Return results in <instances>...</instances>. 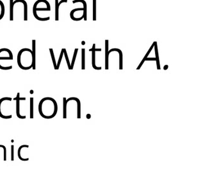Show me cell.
<instances>
[{"instance_id": "6da1fadb", "label": "cell", "mask_w": 214, "mask_h": 182, "mask_svg": "<svg viewBox=\"0 0 214 182\" xmlns=\"http://www.w3.org/2000/svg\"><path fill=\"white\" fill-rule=\"evenodd\" d=\"M58 111L57 101L51 97H45L41 100L39 104V112L40 115L46 119L54 118Z\"/></svg>"}, {"instance_id": "7a4b0ae2", "label": "cell", "mask_w": 214, "mask_h": 182, "mask_svg": "<svg viewBox=\"0 0 214 182\" xmlns=\"http://www.w3.org/2000/svg\"><path fill=\"white\" fill-rule=\"evenodd\" d=\"M17 65L21 69L28 70L33 66L32 50L30 48H22L18 52L17 56Z\"/></svg>"}, {"instance_id": "3957f363", "label": "cell", "mask_w": 214, "mask_h": 182, "mask_svg": "<svg viewBox=\"0 0 214 182\" xmlns=\"http://www.w3.org/2000/svg\"><path fill=\"white\" fill-rule=\"evenodd\" d=\"M32 11L35 19L39 21V17L41 13L51 11L50 4L47 0H37L33 5Z\"/></svg>"}, {"instance_id": "277c9868", "label": "cell", "mask_w": 214, "mask_h": 182, "mask_svg": "<svg viewBox=\"0 0 214 182\" xmlns=\"http://www.w3.org/2000/svg\"><path fill=\"white\" fill-rule=\"evenodd\" d=\"M13 53L11 50L8 48L0 49V67L4 61H13Z\"/></svg>"}, {"instance_id": "5b68a950", "label": "cell", "mask_w": 214, "mask_h": 182, "mask_svg": "<svg viewBox=\"0 0 214 182\" xmlns=\"http://www.w3.org/2000/svg\"><path fill=\"white\" fill-rule=\"evenodd\" d=\"M20 93H18L16 98H14L15 101H16V115H17V116L19 118V119H25L26 116L25 115H21L20 114V101H21V100L22 101H26V98L25 97L21 98V97H20Z\"/></svg>"}, {"instance_id": "8992f818", "label": "cell", "mask_w": 214, "mask_h": 182, "mask_svg": "<svg viewBox=\"0 0 214 182\" xmlns=\"http://www.w3.org/2000/svg\"><path fill=\"white\" fill-rule=\"evenodd\" d=\"M68 0H61L59 2V0H55V21H58L59 20V8L60 6L64 3H68Z\"/></svg>"}, {"instance_id": "52a82bcc", "label": "cell", "mask_w": 214, "mask_h": 182, "mask_svg": "<svg viewBox=\"0 0 214 182\" xmlns=\"http://www.w3.org/2000/svg\"><path fill=\"white\" fill-rule=\"evenodd\" d=\"M96 44H93V46H92V48L90 49L89 51L92 52V67L94 68V69L95 70H101V67H97L96 66V61H95V57H96Z\"/></svg>"}, {"instance_id": "ba28073f", "label": "cell", "mask_w": 214, "mask_h": 182, "mask_svg": "<svg viewBox=\"0 0 214 182\" xmlns=\"http://www.w3.org/2000/svg\"><path fill=\"white\" fill-rule=\"evenodd\" d=\"M81 3L83 5V19H84L85 21H87V3L85 1V0H74V1H72V3Z\"/></svg>"}, {"instance_id": "9c48e42d", "label": "cell", "mask_w": 214, "mask_h": 182, "mask_svg": "<svg viewBox=\"0 0 214 182\" xmlns=\"http://www.w3.org/2000/svg\"><path fill=\"white\" fill-rule=\"evenodd\" d=\"M32 57H33V66L32 69L35 70L36 65V41H32Z\"/></svg>"}, {"instance_id": "30bf717a", "label": "cell", "mask_w": 214, "mask_h": 182, "mask_svg": "<svg viewBox=\"0 0 214 182\" xmlns=\"http://www.w3.org/2000/svg\"><path fill=\"white\" fill-rule=\"evenodd\" d=\"M117 52L119 53V69L122 70L123 69V53L121 50H119V48H112L110 50H108V53H111V52Z\"/></svg>"}, {"instance_id": "8fae6325", "label": "cell", "mask_w": 214, "mask_h": 182, "mask_svg": "<svg viewBox=\"0 0 214 182\" xmlns=\"http://www.w3.org/2000/svg\"><path fill=\"white\" fill-rule=\"evenodd\" d=\"M72 100H74V101H76L77 104H78V115H77V118L78 119H80L81 118V104H80V101L79 98H76V97H71L69 98H68L67 100L68 102L70 101H72Z\"/></svg>"}, {"instance_id": "7c38bea8", "label": "cell", "mask_w": 214, "mask_h": 182, "mask_svg": "<svg viewBox=\"0 0 214 182\" xmlns=\"http://www.w3.org/2000/svg\"><path fill=\"white\" fill-rule=\"evenodd\" d=\"M154 48L155 50V55H156V65H157V69L160 70V61H159V51H158V48H157V43L155 41L154 43Z\"/></svg>"}, {"instance_id": "4fadbf2b", "label": "cell", "mask_w": 214, "mask_h": 182, "mask_svg": "<svg viewBox=\"0 0 214 182\" xmlns=\"http://www.w3.org/2000/svg\"><path fill=\"white\" fill-rule=\"evenodd\" d=\"M108 40L105 41V69L108 70Z\"/></svg>"}, {"instance_id": "5bb4252c", "label": "cell", "mask_w": 214, "mask_h": 182, "mask_svg": "<svg viewBox=\"0 0 214 182\" xmlns=\"http://www.w3.org/2000/svg\"><path fill=\"white\" fill-rule=\"evenodd\" d=\"M5 13V5L2 0H0V20H2Z\"/></svg>"}, {"instance_id": "9a60e30c", "label": "cell", "mask_w": 214, "mask_h": 182, "mask_svg": "<svg viewBox=\"0 0 214 182\" xmlns=\"http://www.w3.org/2000/svg\"><path fill=\"white\" fill-rule=\"evenodd\" d=\"M63 119H66L67 118V104H68V101H67V99L66 98H63Z\"/></svg>"}, {"instance_id": "2e32d148", "label": "cell", "mask_w": 214, "mask_h": 182, "mask_svg": "<svg viewBox=\"0 0 214 182\" xmlns=\"http://www.w3.org/2000/svg\"><path fill=\"white\" fill-rule=\"evenodd\" d=\"M153 47H154V43H153V44L151 45V48H150V49H149V50H148V52H147V53H146V55L145 56V57H144V59H143V60L141 61V62L140 63V65H138V68H137V70H140V68H141V66H142V65H143V64H144V62H145V59H146V57H147V56H148V55H149V54H150V53L151 52V50H152V49L153 48Z\"/></svg>"}, {"instance_id": "e0dca14e", "label": "cell", "mask_w": 214, "mask_h": 182, "mask_svg": "<svg viewBox=\"0 0 214 182\" xmlns=\"http://www.w3.org/2000/svg\"><path fill=\"white\" fill-rule=\"evenodd\" d=\"M85 49H81V69L85 70Z\"/></svg>"}, {"instance_id": "ac0fdd59", "label": "cell", "mask_w": 214, "mask_h": 182, "mask_svg": "<svg viewBox=\"0 0 214 182\" xmlns=\"http://www.w3.org/2000/svg\"><path fill=\"white\" fill-rule=\"evenodd\" d=\"M50 54H51V57L52 59V61H53V65L54 66L55 70H57V62H56L55 60V54H54V52L53 48H50Z\"/></svg>"}, {"instance_id": "d6986e66", "label": "cell", "mask_w": 214, "mask_h": 182, "mask_svg": "<svg viewBox=\"0 0 214 182\" xmlns=\"http://www.w3.org/2000/svg\"><path fill=\"white\" fill-rule=\"evenodd\" d=\"M78 52V48H76L75 50H74V54H73L72 62L71 63V70H72L73 68H74V62H75V60H76V57L77 56Z\"/></svg>"}, {"instance_id": "ffe728a7", "label": "cell", "mask_w": 214, "mask_h": 182, "mask_svg": "<svg viewBox=\"0 0 214 182\" xmlns=\"http://www.w3.org/2000/svg\"><path fill=\"white\" fill-rule=\"evenodd\" d=\"M93 20H96V0H93Z\"/></svg>"}, {"instance_id": "44dd1931", "label": "cell", "mask_w": 214, "mask_h": 182, "mask_svg": "<svg viewBox=\"0 0 214 182\" xmlns=\"http://www.w3.org/2000/svg\"><path fill=\"white\" fill-rule=\"evenodd\" d=\"M63 55L65 56V58H66V61L67 62V64H68V68L69 70H71V63L69 62V57H68V54L67 53V51H66V48H63Z\"/></svg>"}, {"instance_id": "7402d4cb", "label": "cell", "mask_w": 214, "mask_h": 182, "mask_svg": "<svg viewBox=\"0 0 214 182\" xmlns=\"http://www.w3.org/2000/svg\"><path fill=\"white\" fill-rule=\"evenodd\" d=\"M30 119H33V98H30Z\"/></svg>"}, {"instance_id": "603a6c76", "label": "cell", "mask_w": 214, "mask_h": 182, "mask_svg": "<svg viewBox=\"0 0 214 182\" xmlns=\"http://www.w3.org/2000/svg\"><path fill=\"white\" fill-rule=\"evenodd\" d=\"M63 48H62V50H61L59 59V60H58V62H57V70H59V68H60V63H61V61H62V57H63Z\"/></svg>"}, {"instance_id": "cb8c5ba5", "label": "cell", "mask_w": 214, "mask_h": 182, "mask_svg": "<svg viewBox=\"0 0 214 182\" xmlns=\"http://www.w3.org/2000/svg\"><path fill=\"white\" fill-rule=\"evenodd\" d=\"M0 148H3V150H4V152H3V154H4L3 160L4 161H7V148H6L5 146H4L3 145H0Z\"/></svg>"}, {"instance_id": "d4e9b609", "label": "cell", "mask_w": 214, "mask_h": 182, "mask_svg": "<svg viewBox=\"0 0 214 182\" xmlns=\"http://www.w3.org/2000/svg\"><path fill=\"white\" fill-rule=\"evenodd\" d=\"M14 145H11V160L14 161Z\"/></svg>"}, {"instance_id": "484cf974", "label": "cell", "mask_w": 214, "mask_h": 182, "mask_svg": "<svg viewBox=\"0 0 214 182\" xmlns=\"http://www.w3.org/2000/svg\"><path fill=\"white\" fill-rule=\"evenodd\" d=\"M145 61H156V58H147V57H146Z\"/></svg>"}, {"instance_id": "4316f807", "label": "cell", "mask_w": 214, "mask_h": 182, "mask_svg": "<svg viewBox=\"0 0 214 182\" xmlns=\"http://www.w3.org/2000/svg\"><path fill=\"white\" fill-rule=\"evenodd\" d=\"M168 67H169V66H168V65H165V66H164V70H167V68H168Z\"/></svg>"}, {"instance_id": "83f0119b", "label": "cell", "mask_w": 214, "mask_h": 182, "mask_svg": "<svg viewBox=\"0 0 214 182\" xmlns=\"http://www.w3.org/2000/svg\"><path fill=\"white\" fill-rule=\"evenodd\" d=\"M90 117H91V116H90V114H87V119H90Z\"/></svg>"}, {"instance_id": "f1b7e54d", "label": "cell", "mask_w": 214, "mask_h": 182, "mask_svg": "<svg viewBox=\"0 0 214 182\" xmlns=\"http://www.w3.org/2000/svg\"><path fill=\"white\" fill-rule=\"evenodd\" d=\"M81 44H82V45L85 44V41H82V42H81Z\"/></svg>"}, {"instance_id": "f546056e", "label": "cell", "mask_w": 214, "mask_h": 182, "mask_svg": "<svg viewBox=\"0 0 214 182\" xmlns=\"http://www.w3.org/2000/svg\"><path fill=\"white\" fill-rule=\"evenodd\" d=\"M33 93V90H31L30 91V93Z\"/></svg>"}]
</instances>
